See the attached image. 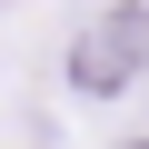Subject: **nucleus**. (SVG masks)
I'll return each instance as SVG.
<instances>
[{
  "label": "nucleus",
  "mask_w": 149,
  "mask_h": 149,
  "mask_svg": "<svg viewBox=\"0 0 149 149\" xmlns=\"http://www.w3.org/2000/svg\"><path fill=\"white\" fill-rule=\"evenodd\" d=\"M149 70V0H109V10L70 40V90L80 100H119Z\"/></svg>",
  "instance_id": "1"
},
{
  "label": "nucleus",
  "mask_w": 149,
  "mask_h": 149,
  "mask_svg": "<svg viewBox=\"0 0 149 149\" xmlns=\"http://www.w3.org/2000/svg\"><path fill=\"white\" fill-rule=\"evenodd\" d=\"M129 149H139V139H129Z\"/></svg>",
  "instance_id": "2"
}]
</instances>
